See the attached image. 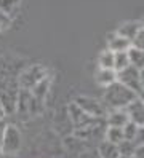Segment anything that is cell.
I'll return each mask as SVG.
<instances>
[{
	"label": "cell",
	"mask_w": 144,
	"mask_h": 158,
	"mask_svg": "<svg viewBox=\"0 0 144 158\" xmlns=\"http://www.w3.org/2000/svg\"><path fill=\"white\" fill-rule=\"evenodd\" d=\"M67 112H69L71 122H72V125H74L75 129H82V128L93 126L94 123H98V120H99V118H94V117L88 115L83 109H80L79 104H75V101L69 104V107H67Z\"/></svg>",
	"instance_id": "cell-5"
},
{
	"label": "cell",
	"mask_w": 144,
	"mask_h": 158,
	"mask_svg": "<svg viewBox=\"0 0 144 158\" xmlns=\"http://www.w3.org/2000/svg\"><path fill=\"white\" fill-rule=\"evenodd\" d=\"M123 128H117V126H107L106 129V141H109L112 144H120L123 141Z\"/></svg>",
	"instance_id": "cell-17"
},
{
	"label": "cell",
	"mask_w": 144,
	"mask_h": 158,
	"mask_svg": "<svg viewBox=\"0 0 144 158\" xmlns=\"http://www.w3.org/2000/svg\"><path fill=\"white\" fill-rule=\"evenodd\" d=\"M119 158H134V156L133 155H120Z\"/></svg>",
	"instance_id": "cell-30"
},
{
	"label": "cell",
	"mask_w": 144,
	"mask_h": 158,
	"mask_svg": "<svg viewBox=\"0 0 144 158\" xmlns=\"http://www.w3.org/2000/svg\"><path fill=\"white\" fill-rule=\"evenodd\" d=\"M5 123H3V120H0V144H2V137H3V131H5Z\"/></svg>",
	"instance_id": "cell-26"
},
{
	"label": "cell",
	"mask_w": 144,
	"mask_h": 158,
	"mask_svg": "<svg viewBox=\"0 0 144 158\" xmlns=\"http://www.w3.org/2000/svg\"><path fill=\"white\" fill-rule=\"evenodd\" d=\"M138 98H139V99H141V101L144 102V88H142V89H141V91L138 93Z\"/></svg>",
	"instance_id": "cell-29"
},
{
	"label": "cell",
	"mask_w": 144,
	"mask_h": 158,
	"mask_svg": "<svg viewBox=\"0 0 144 158\" xmlns=\"http://www.w3.org/2000/svg\"><path fill=\"white\" fill-rule=\"evenodd\" d=\"M50 85H51V78H50V77H45L42 81H38L37 85L31 89L32 96L43 102L45 98H46V94H48V89H50Z\"/></svg>",
	"instance_id": "cell-14"
},
{
	"label": "cell",
	"mask_w": 144,
	"mask_h": 158,
	"mask_svg": "<svg viewBox=\"0 0 144 158\" xmlns=\"http://www.w3.org/2000/svg\"><path fill=\"white\" fill-rule=\"evenodd\" d=\"M19 83L18 80H8V78H0V102L8 115H13L16 112V104H18V96H19Z\"/></svg>",
	"instance_id": "cell-2"
},
{
	"label": "cell",
	"mask_w": 144,
	"mask_h": 158,
	"mask_svg": "<svg viewBox=\"0 0 144 158\" xmlns=\"http://www.w3.org/2000/svg\"><path fill=\"white\" fill-rule=\"evenodd\" d=\"M5 117H7V112H5V109L2 106V102H0V120H5Z\"/></svg>",
	"instance_id": "cell-27"
},
{
	"label": "cell",
	"mask_w": 144,
	"mask_h": 158,
	"mask_svg": "<svg viewBox=\"0 0 144 158\" xmlns=\"http://www.w3.org/2000/svg\"><path fill=\"white\" fill-rule=\"evenodd\" d=\"M131 66L130 64V58H128V51H117L115 53V61H114V70L120 72L125 67Z\"/></svg>",
	"instance_id": "cell-18"
},
{
	"label": "cell",
	"mask_w": 144,
	"mask_h": 158,
	"mask_svg": "<svg viewBox=\"0 0 144 158\" xmlns=\"http://www.w3.org/2000/svg\"><path fill=\"white\" fill-rule=\"evenodd\" d=\"M139 81H141V86L144 88V69L139 70Z\"/></svg>",
	"instance_id": "cell-28"
},
{
	"label": "cell",
	"mask_w": 144,
	"mask_h": 158,
	"mask_svg": "<svg viewBox=\"0 0 144 158\" xmlns=\"http://www.w3.org/2000/svg\"><path fill=\"white\" fill-rule=\"evenodd\" d=\"M19 6H21V0H0V10L10 15L11 18L16 15Z\"/></svg>",
	"instance_id": "cell-19"
},
{
	"label": "cell",
	"mask_w": 144,
	"mask_h": 158,
	"mask_svg": "<svg viewBox=\"0 0 144 158\" xmlns=\"http://www.w3.org/2000/svg\"><path fill=\"white\" fill-rule=\"evenodd\" d=\"M133 142L136 145H144V126H138L136 134L133 137Z\"/></svg>",
	"instance_id": "cell-24"
},
{
	"label": "cell",
	"mask_w": 144,
	"mask_h": 158,
	"mask_svg": "<svg viewBox=\"0 0 144 158\" xmlns=\"http://www.w3.org/2000/svg\"><path fill=\"white\" fill-rule=\"evenodd\" d=\"M142 26H144V24L139 23V21H128V23H125V24H122V26L119 27L117 34L122 35V37H125V39H128V40L131 42V40L134 39V35L141 31Z\"/></svg>",
	"instance_id": "cell-12"
},
{
	"label": "cell",
	"mask_w": 144,
	"mask_h": 158,
	"mask_svg": "<svg viewBox=\"0 0 144 158\" xmlns=\"http://www.w3.org/2000/svg\"><path fill=\"white\" fill-rule=\"evenodd\" d=\"M128 58H130V64L134 66L136 69H144V51L139 48L130 46L128 48Z\"/></svg>",
	"instance_id": "cell-15"
},
{
	"label": "cell",
	"mask_w": 144,
	"mask_h": 158,
	"mask_svg": "<svg viewBox=\"0 0 144 158\" xmlns=\"http://www.w3.org/2000/svg\"><path fill=\"white\" fill-rule=\"evenodd\" d=\"M114 61H115V53L111 51L109 48H106L98 58L99 69H114Z\"/></svg>",
	"instance_id": "cell-16"
},
{
	"label": "cell",
	"mask_w": 144,
	"mask_h": 158,
	"mask_svg": "<svg viewBox=\"0 0 144 158\" xmlns=\"http://www.w3.org/2000/svg\"><path fill=\"white\" fill-rule=\"evenodd\" d=\"M131 46V42L125 37L119 35V34H114L107 37V48L114 53L117 51H128V48Z\"/></svg>",
	"instance_id": "cell-10"
},
{
	"label": "cell",
	"mask_w": 144,
	"mask_h": 158,
	"mask_svg": "<svg viewBox=\"0 0 144 158\" xmlns=\"http://www.w3.org/2000/svg\"><path fill=\"white\" fill-rule=\"evenodd\" d=\"M134 158H144V145H138L136 147V152L133 155Z\"/></svg>",
	"instance_id": "cell-25"
},
{
	"label": "cell",
	"mask_w": 144,
	"mask_h": 158,
	"mask_svg": "<svg viewBox=\"0 0 144 158\" xmlns=\"http://www.w3.org/2000/svg\"><path fill=\"white\" fill-rule=\"evenodd\" d=\"M23 147V134L16 125H7L2 144H0V153L7 156H15L21 152Z\"/></svg>",
	"instance_id": "cell-3"
},
{
	"label": "cell",
	"mask_w": 144,
	"mask_h": 158,
	"mask_svg": "<svg viewBox=\"0 0 144 158\" xmlns=\"http://www.w3.org/2000/svg\"><path fill=\"white\" fill-rule=\"evenodd\" d=\"M117 81H120L122 85L133 89L136 94L142 89L141 81H139V69H136L134 66H128V67H125L123 70L117 72Z\"/></svg>",
	"instance_id": "cell-7"
},
{
	"label": "cell",
	"mask_w": 144,
	"mask_h": 158,
	"mask_svg": "<svg viewBox=\"0 0 144 158\" xmlns=\"http://www.w3.org/2000/svg\"><path fill=\"white\" fill-rule=\"evenodd\" d=\"M115 81H117V72L114 69H99L96 72V83L99 86L107 88Z\"/></svg>",
	"instance_id": "cell-11"
},
{
	"label": "cell",
	"mask_w": 144,
	"mask_h": 158,
	"mask_svg": "<svg viewBox=\"0 0 144 158\" xmlns=\"http://www.w3.org/2000/svg\"><path fill=\"white\" fill-rule=\"evenodd\" d=\"M98 153H99V158H119L120 156L119 145L117 144H112L109 141H104V142L99 144Z\"/></svg>",
	"instance_id": "cell-13"
},
{
	"label": "cell",
	"mask_w": 144,
	"mask_h": 158,
	"mask_svg": "<svg viewBox=\"0 0 144 158\" xmlns=\"http://www.w3.org/2000/svg\"><path fill=\"white\" fill-rule=\"evenodd\" d=\"M11 19H13L11 16H10V15H7L5 11H2V10H0V32L7 31L8 27L11 26Z\"/></svg>",
	"instance_id": "cell-23"
},
{
	"label": "cell",
	"mask_w": 144,
	"mask_h": 158,
	"mask_svg": "<svg viewBox=\"0 0 144 158\" xmlns=\"http://www.w3.org/2000/svg\"><path fill=\"white\" fill-rule=\"evenodd\" d=\"M138 98V94L128 86L122 85L120 81L112 83L104 91V104L109 110L111 109H127L131 102Z\"/></svg>",
	"instance_id": "cell-1"
},
{
	"label": "cell",
	"mask_w": 144,
	"mask_h": 158,
	"mask_svg": "<svg viewBox=\"0 0 144 158\" xmlns=\"http://www.w3.org/2000/svg\"><path fill=\"white\" fill-rule=\"evenodd\" d=\"M75 104H79L80 109H83L86 114L94 118H106V115L109 112L106 104H103V102H99L94 98H88V96H79L75 99Z\"/></svg>",
	"instance_id": "cell-6"
},
{
	"label": "cell",
	"mask_w": 144,
	"mask_h": 158,
	"mask_svg": "<svg viewBox=\"0 0 144 158\" xmlns=\"http://www.w3.org/2000/svg\"><path fill=\"white\" fill-rule=\"evenodd\" d=\"M136 144H134L133 141H130V139H123V141L119 144V152L120 155H134V152H136Z\"/></svg>",
	"instance_id": "cell-20"
},
{
	"label": "cell",
	"mask_w": 144,
	"mask_h": 158,
	"mask_svg": "<svg viewBox=\"0 0 144 158\" xmlns=\"http://www.w3.org/2000/svg\"><path fill=\"white\" fill-rule=\"evenodd\" d=\"M136 129H138V125H136V123L128 122L127 125L123 126V137H125V139H130V141H133L134 134H136Z\"/></svg>",
	"instance_id": "cell-21"
},
{
	"label": "cell",
	"mask_w": 144,
	"mask_h": 158,
	"mask_svg": "<svg viewBox=\"0 0 144 158\" xmlns=\"http://www.w3.org/2000/svg\"><path fill=\"white\" fill-rule=\"evenodd\" d=\"M106 122H107V126L123 128L130 122V118H128V114L125 109H111L107 115H106Z\"/></svg>",
	"instance_id": "cell-9"
},
{
	"label": "cell",
	"mask_w": 144,
	"mask_h": 158,
	"mask_svg": "<svg viewBox=\"0 0 144 158\" xmlns=\"http://www.w3.org/2000/svg\"><path fill=\"white\" fill-rule=\"evenodd\" d=\"M131 46H134V48H139L144 51V26L141 27V31L134 35V39L131 40Z\"/></svg>",
	"instance_id": "cell-22"
},
{
	"label": "cell",
	"mask_w": 144,
	"mask_h": 158,
	"mask_svg": "<svg viewBox=\"0 0 144 158\" xmlns=\"http://www.w3.org/2000/svg\"><path fill=\"white\" fill-rule=\"evenodd\" d=\"M125 110H127V114H128L130 122L136 123L138 126H144V102L139 98L134 99Z\"/></svg>",
	"instance_id": "cell-8"
},
{
	"label": "cell",
	"mask_w": 144,
	"mask_h": 158,
	"mask_svg": "<svg viewBox=\"0 0 144 158\" xmlns=\"http://www.w3.org/2000/svg\"><path fill=\"white\" fill-rule=\"evenodd\" d=\"M45 77H48V69L45 66H42V64L31 66V67H27L26 70H23L21 75H19V78H18L19 88L31 91L37 83L42 81Z\"/></svg>",
	"instance_id": "cell-4"
}]
</instances>
